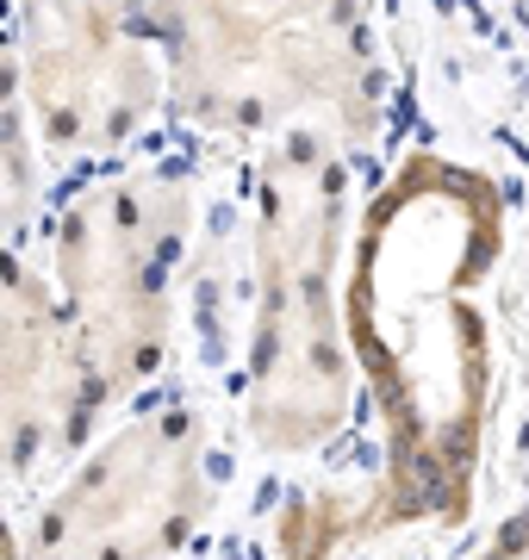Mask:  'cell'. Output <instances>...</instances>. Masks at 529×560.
Returning <instances> with one entry per match:
<instances>
[{
  "label": "cell",
  "instance_id": "cell-1",
  "mask_svg": "<svg viewBox=\"0 0 529 560\" xmlns=\"http://www.w3.org/2000/svg\"><path fill=\"white\" fill-rule=\"evenodd\" d=\"M498 261V194L461 162L411 156L367 200L343 275L349 349L387 442L355 536L468 517L492 411L480 280Z\"/></svg>",
  "mask_w": 529,
  "mask_h": 560
},
{
  "label": "cell",
  "instance_id": "cell-2",
  "mask_svg": "<svg viewBox=\"0 0 529 560\" xmlns=\"http://www.w3.org/2000/svg\"><path fill=\"white\" fill-rule=\"evenodd\" d=\"M343 261V168L318 131L274 138L256 180L249 231V361L244 423L268 455H318L355 411V349L337 293Z\"/></svg>",
  "mask_w": 529,
  "mask_h": 560
},
{
  "label": "cell",
  "instance_id": "cell-3",
  "mask_svg": "<svg viewBox=\"0 0 529 560\" xmlns=\"http://www.w3.org/2000/svg\"><path fill=\"white\" fill-rule=\"evenodd\" d=\"M168 88L205 131L367 138L380 119V62L355 0H138Z\"/></svg>",
  "mask_w": 529,
  "mask_h": 560
},
{
  "label": "cell",
  "instance_id": "cell-4",
  "mask_svg": "<svg viewBox=\"0 0 529 560\" xmlns=\"http://www.w3.org/2000/svg\"><path fill=\"white\" fill-rule=\"evenodd\" d=\"M193 194L175 168H113L75 187L50 231L57 300L101 393L156 381L175 349V275Z\"/></svg>",
  "mask_w": 529,
  "mask_h": 560
},
{
  "label": "cell",
  "instance_id": "cell-5",
  "mask_svg": "<svg viewBox=\"0 0 529 560\" xmlns=\"http://www.w3.org/2000/svg\"><path fill=\"white\" fill-rule=\"evenodd\" d=\"M212 499L205 423L187 405H150L87 448L38 504L25 560H168Z\"/></svg>",
  "mask_w": 529,
  "mask_h": 560
},
{
  "label": "cell",
  "instance_id": "cell-6",
  "mask_svg": "<svg viewBox=\"0 0 529 560\" xmlns=\"http://www.w3.org/2000/svg\"><path fill=\"white\" fill-rule=\"evenodd\" d=\"M25 113L57 150H119L168 88L138 0H25Z\"/></svg>",
  "mask_w": 529,
  "mask_h": 560
},
{
  "label": "cell",
  "instance_id": "cell-7",
  "mask_svg": "<svg viewBox=\"0 0 529 560\" xmlns=\"http://www.w3.org/2000/svg\"><path fill=\"white\" fill-rule=\"evenodd\" d=\"M101 399L57 287L0 249V480H25L62 460Z\"/></svg>",
  "mask_w": 529,
  "mask_h": 560
},
{
  "label": "cell",
  "instance_id": "cell-8",
  "mask_svg": "<svg viewBox=\"0 0 529 560\" xmlns=\"http://www.w3.org/2000/svg\"><path fill=\"white\" fill-rule=\"evenodd\" d=\"M38 194V162H32V113H25L20 69L0 57V224L32 212Z\"/></svg>",
  "mask_w": 529,
  "mask_h": 560
},
{
  "label": "cell",
  "instance_id": "cell-9",
  "mask_svg": "<svg viewBox=\"0 0 529 560\" xmlns=\"http://www.w3.org/2000/svg\"><path fill=\"white\" fill-rule=\"evenodd\" d=\"M473 560H529V499L517 504L505 523H498V536H492Z\"/></svg>",
  "mask_w": 529,
  "mask_h": 560
},
{
  "label": "cell",
  "instance_id": "cell-10",
  "mask_svg": "<svg viewBox=\"0 0 529 560\" xmlns=\"http://www.w3.org/2000/svg\"><path fill=\"white\" fill-rule=\"evenodd\" d=\"M0 560H25V548L13 541V529H7V517H0Z\"/></svg>",
  "mask_w": 529,
  "mask_h": 560
}]
</instances>
